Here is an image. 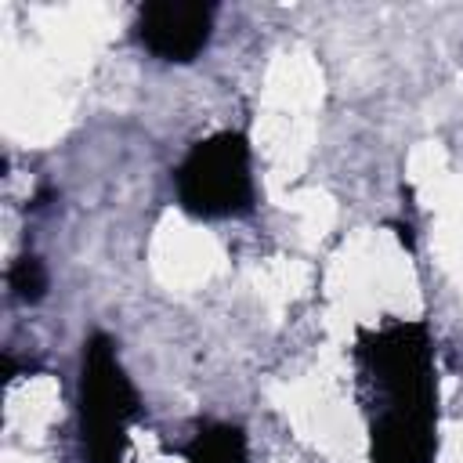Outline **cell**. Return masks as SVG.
<instances>
[{
  "label": "cell",
  "mask_w": 463,
  "mask_h": 463,
  "mask_svg": "<svg viewBox=\"0 0 463 463\" xmlns=\"http://www.w3.org/2000/svg\"><path fill=\"white\" fill-rule=\"evenodd\" d=\"M351 358L369 430V463H434L438 369L427 322L391 318L362 329Z\"/></svg>",
  "instance_id": "6da1fadb"
},
{
  "label": "cell",
  "mask_w": 463,
  "mask_h": 463,
  "mask_svg": "<svg viewBox=\"0 0 463 463\" xmlns=\"http://www.w3.org/2000/svg\"><path fill=\"white\" fill-rule=\"evenodd\" d=\"M76 409H80L83 459L87 463H127L130 427L141 416V398L119 362L116 340L101 329H94L83 340Z\"/></svg>",
  "instance_id": "7a4b0ae2"
},
{
  "label": "cell",
  "mask_w": 463,
  "mask_h": 463,
  "mask_svg": "<svg viewBox=\"0 0 463 463\" xmlns=\"http://www.w3.org/2000/svg\"><path fill=\"white\" fill-rule=\"evenodd\" d=\"M174 192L181 210L195 221L250 213L257 203L250 137L242 130H217L199 137L174 166Z\"/></svg>",
  "instance_id": "3957f363"
},
{
  "label": "cell",
  "mask_w": 463,
  "mask_h": 463,
  "mask_svg": "<svg viewBox=\"0 0 463 463\" xmlns=\"http://www.w3.org/2000/svg\"><path fill=\"white\" fill-rule=\"evenodd\" d=\"M134 36L152 58L166 65H188L213 36V7L195 0H152L137 11Z\"/></svg>",
  "instance_id": "277c9868"
},
{
  "label": "cell",
  "mask_w": 463,
  "mask_h": 463,
  "mask_svg": "<svg viewBox=\"0 0 463 463\" xmlns=\"http://www.w3.org/2000/svg\"><path fill=\"white\" fill-rule=\"evenodd\" d=\"M184 463H250V441L239 423L206 420L184 445Z\"/></svg>",
  "instance_id": "5b68a950"
},
{
  "label": "cell",
  "mask_w": 463,
  "mask_h": 463,
  "mask_svg": "<svg viewBox=\"0 0 463 463\" xmlns=\"http://www.w3.org/2000/svg\"><path fill=\"white\" fill-rule=\"evenodd\" d=\"M7 286L11 293L22 300V304H40L47 297V286H51V275H47V264L36 257V253H22L11 271H7Z\"/></svg>",
  "instance_id": "8992f818"
}]
</instances>
